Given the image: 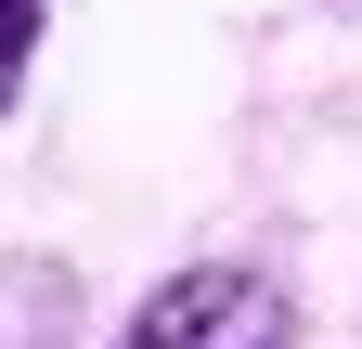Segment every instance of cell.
I'll return each mask as SVG.
<instances>
[{
	"instance_id": "7a4b0ae2",
	"label": "cell",
	"mask_w": 362,
	"mask_h": 349,
	"mask_svg": "<svg viewBox=\"0 0 362 349\" xmlns=\"http://www.w3.org/2000/svg\"><path fill=\"white\" fill-rule=\"evenodd\" d=\"M78 311H90L78 259H52V246H0V349H65Z\"/></svg>"
},
{
	"instance_id": "277c9868",
	"label": "cell",
	"mask_w": 362,
	"mask_h": 349,
	"mask_svg": "<svg viewBox=\"0 0 362 349\" xmlns=\"http://www.w3.org/2000/svg\"><path fill=\"white\" fill-rule=\"evenodd\" d=\"M0 26H13V39H39V26H52V0H0Z\"/></svg>"
},
{
	"instance_id": "6da1fadb",
	"label": "cell",
	"mask_w": 362,
	"mask_h": 349,
	"mask_svg": "<svg viewBox=\"0 0 362 349\" xmlns=\"http://www.w3.org/2000/svg\"><path fill=\"white\" fill-rule=\"evenodd\" d=\"M117 349H298V297L259 259H181V272L117 324Z\"/></svg>"
},
{
	"instance_id": "3957f363",
	"label": "cell",
	"mask_w": 362,
	"mask_h": 349,
	"mask_svg": "<svg viewBox=\"0 0 362 349\" xmlns=\"http://www.w3.org/2000/svg\"><path fill=\"white\" fill-rule=\"evenodd\" d=\"M26 65H39V39H13V26H0V117H13V91H26Z\"/></svg>"
}]
</instances>
